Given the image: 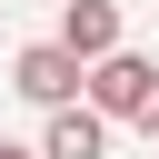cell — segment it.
<instances>
[{"label":"cell","mask_w":159,"mask_h":159,"mask_svg":"<svg viewBox=\"0 0 159 159\" xmlns=\"http://www.w3.org/2000/svg\"><path fill=\"white\" fill-rule=\"evenodd\" d=\"M10 89H20L30 109H70V99L89 89V60H80L70 40H30V50L10 60Z\"/></svg>","instance_id":"obj_1"},{"label":"cell","mask_w":159,"mask_h":159,"mask_svg":"<svg viewBox=\"0 0 159 159\" xmlns=\"http://www.w3.org/2000/svg\"><path fill=\"white\" fill-rule=\"evenodd\" d=\"M159 99V60H139V50H109V60H89V109H109V119H139Z\"/></svg>","instance_id":"obj_2"},{"label":"cell","mask_w":159,"mask_h":159,"mask_svg":"<svg viewBox=\"0 0 159 159\" xmlns=\"http://www.w3.org/2000/svg\"><path fill=\"white\" fill-rule=\"evenodd\" d=\"M99 149H109V109H89V99L50 109V129H40V159H99Z\"/></svg>","instance_id":"obj_3"},{"label":"cell","mask_w":159,"mask_h":159,"mask_svg":"<svg viewBox=\"0 0 159 159\" xmlns=\"http://www.w3.org/2000/svg\"><path fill=\"white\" fill-rule=\"evenodd\" d=\"M60 40H70L80 60H109V50H119V0H70V10H60Z\"/></svg>","instance_id":"obj_4"},{"label":"cell","mask_w":159,"mask_h":159,"mask_svg":"<svg viewBox=\"0 0 159 159\" xmlns=\"http://www.w3.org/2000/svg\"><path fill=\"white\" fill-rule=\"evenodd\" d=\"M139 129H149V139H159V99H149V109H139Z\"/></svg>","instance_id":"obj_5"},{"label":"cell","mask_w":159,"mask_h":159,"mask_svg":"<svg viewBox=\"0 0 159 159\" xmlns=\"http://www.w3.org/2000/svg\"><path fill=\"white\" fill-rule=\"evenodd\" d=\"M0 159H40V149H20V139H0Z\"/></svg>","instance_id":"obj_6"}]
</instances>
